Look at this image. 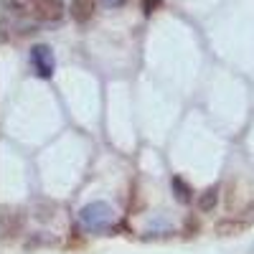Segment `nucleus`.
I'll return each instance as SVG.
<instances>
[{"label": "nucleus", "instance_id": "obj_5", "mask_svg": "<svg viewBox=\"0 0 254 254\" xmlns=\"http://www.w3.org/2000/svg\"><path fill=\"white\" fill-rule=\"evenodd\" d=\"M216 198H219V190L216 188H206L201 193V198H198V208L201 211H211L216 206Z\"/></svg>", "mask_w": 254, "mask_h": 254}, {"label": "nucleus", "instance_id": "obj_3", "mask_svg": "<svg viewBox=\"0 0 254 254\" xmlns=\"http://www.w3.org/2000/svg\"><path fill=\"white\" fill-rule=\"evenodd\" d=\"M33 13L44 20H59L64 15L61 0H33Z\"/></svg>", "mask_w": 254, "mask_h": 254}, {"label": "nucleus", "instance_id": "obj_7", "mask_svg": "<svg viewBox=\"0 0 254 254\" xmlns=\"http://www.w3.org/2000/svg\"><path fill=\"white\" fill-rule=\"evenodd\" d=\"M173 186L178 188V198H181V201H188V190H186V186L181 183V178H173Z\"/></svg>", "mask_w": 254, "mask_h": 254}, {"label": "nucleus", "instance_id": "obj_8", "mask_svg": "<svg viewBox=\"0 0 254 254\" xmlns=\"http://www.w3.org/2000/svg\"><path fill=\"white\" fill-rule=\"evenodd\" d=\"M122 3H125V0H107V5H115V8L122 5Z\"/></svg>", "mask_w": 254, "mask_h": 254}, {"label": "nucleus", "instance_id": "obj_6", "mask_svg": "<svg viewBox=\"0 0 254 254\" xmlns=\"http://www.w3.org/2000/svg\"><path fill=\"white\" fill-rule=\"evenodd\" d=\"M5 8L13 13H33V0H5Z\"/></svg>", "mask_w": 254, "mask_h": 254}, {"label": "nucleus", "instance_id": "obj_4", "mask_svg": "<svg viewBox=\"0 0 254 254\" xmlns=\"http://www.w3.org/2000/svg\"><path fill=\"white\" fill-rule=\"evenodd\" d=\"M94 3L97 0H71V15L79 23H87L94 13Z\"/></svg>", "mask_w": 254, "mask_h": 254}, {"label": "nucleus", "instance_id": "obj_1", "mask_svg": "<svg viewBox=\"0 0 254 254\" xmlns=\"http://www.w3.org/2000/svg\"><path fill=\"white\" fill-rule=\"evenodd\" d=\"M79 221L87 231H107L115 221V211L104 201H94L79 211Z\"/></svg>", "mask_w": 254, "mask_h": 254}, {"label": "nucleus", "instance_id": "obj_2", "mask_svg": "<svg viewBox=\"0 0 254 254\" xmlns=\"http://www.w3.org/2000/svg\"><path fill=\"white\" fill-rule=\"evenodd\" d=\"M31 64H33L38 76L49 79L54 74V54H51V49L49 46H33L31 49Z\"/></svg>", "mask_w": 254, "mask_h": 254}]
</instances>
